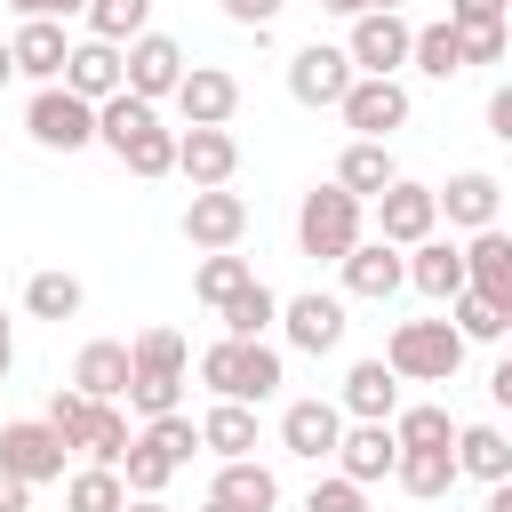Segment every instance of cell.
Instances as JSON below:
<instances>
[{
  "label": "cell",
  "instance_id": "cell-33",
  "mask_svg": "<svg viewBox=\"0 0 512 512\" xmlns=\"http://www.w3.org/2000/svg\"><path fill=\"white\" fill-rule=\"evenodd\" d=\"M280 304H288V296H272L264 280H248V288H240V296H232V304H224L216 320H224V336H240V344H256L264 328H280Z\"/></svg>",
  "mask_w": 512,
  "mask_h": 512
},
{
  "label": "cell",
  "instance_id": "cell-60",
  "mask_svg": "<svg viewBox=\"0 0 512 512\" xmlns=\"http://www.w3.org/2000/svg\"><path fill=\"white\" fill-rule=\"evenodd\" d=\"M376 8H400V0H376Z\"/></svg>",
  "mask_w": 512,
  "mask_h": 512
},
{
  "label": "cell",
  "instance_id": "cell-37",
  "mask_svg": "<svg viewBox=\"0 0 512 512\" xmlns=\"http://www.w3.org/2000/svg\"><path fill=\"white\" fill-rule=\"evenodd\" d=\"M128 448H136V432H128V408L120 400H96V424H88V440H80V456L88 464H128Z\"/></svg>",
  "mask_w": 512,
  "mask_h": 512
},
{
  "label": "cell",
  "instance_id": "cell-20",
  "mask_svg": "<svg viewBox=\"0 0 512 512\" xmlns=\"http://www.w3.org/2000/svg\"><path fill=\"white\" fill-rule=\"evenodd\" d=\"M72 384H80L88 400H128V384H136V352H128L120 336H88L80 360H72Z\"/></svg>",
  "mask_w": 512,
  "mask_h": 512
},
{
  "label": "cell",
  "instance_id": "cell-12",
  "mask_svg": "<svg viewBox=\"0 0 512 512\" xmlns=\"http://www.w3.org/2000/svg\"><path fill=\"white\" fill-rule=\"evenodd\" d=\"M336 408H344L352 424H392V416H400V368H392L384 352L352 360L344 384H336Z\"/></svg>",
  "mask_w": 512,
  "mask_h": 512
},
{
  "label": "cell",
  "instance_id": "cell-26",
  "mask_svg": "<svg viewBox=\"0 0 512 512\" xmlns=\"http://www.w3.org/2000/svg\"><path fill=\"white\" fill-rule=\"evenodd\" d=\"M456 464H464V480L504 488V480H512V440H504L496 424H456Z\"/></svg>",
  "mask_w": 512,
  "mask_h": 512
},
{
  "label": "cell",
  "instance_id": "cell-56",
  "mask_svg": "<svg viewBox=\"0 0 512 512\" xmlns=\"http://www.w3.org/2000/svg\"><path fill=\"white\" fill-rule=\"evenodd\" d=\"M488 512H512V480H504V488H488Z\"/></svg>",
  "mask_w": 512,
  "mask_h": 512
},
{
  "label": "cell",
  "instance_id": "cell-49",
  "mask_svg": "<svg viewBox=\"0 0 512 512\" xmlns=\"http://www.w3.org/2000/svg\"><path fill=\"white\" fill-rule=\"evenodd\" d=\"M216 8H224V16H232V24H248V32H256V40H264V32H272V16H280V8H288V0H216Z\"/></svg>",
  "mask_w": 512,
  "mask_h": 512
},
{
  "label": "cell",
  "instance_id": "cell-44",
  "mask_svg": "<svg viewBox=\"0 0 512 512\" xmlns=\"http://www.w3.org/2000/svg\"><path fill=\"white\" fill-rule=\"evenodd\" d=\"M120 480H128V496H168V480H176V464L136 432V448H128V464H120Z\"/></svg>",
  "mask_w": 512,
  "mask_h": 512
},
{
  "label": "cell",
  "instance_id": "cell-13",
  "mask_svg": "<svg viewBox=\"0 0 512 512\" xmlns=\"http://www.w3.org/2000/svg\"><path fill=\"white\" fill-rule=\"evenodd\" d=\"M344 424H352V416H344L336 400H288V408H280V448L304 456V464H336Z\"/></svg>",
  "mask_w": 512,
  "mask_h": 512
},
{
  "label": "cell",
  "instance_id": "cell-57",
  "mask_svg": "<svg viewBox=\"0 0 512 512\" xmlns=\"http://www.w3.org/2000/svg\"><path fill=\"white\" fill-rule=\"evenodd\" d=\"M8 80H16V48L0 40V88H8Z\"/></svg>",
  "mask_w": 512,
  "mask_h": 512
},
{
  "label": "cell",
  "instance_id": "cell-25",
  "mask_svg": "<svg viewBox=\"0 0 512 512\" xmlns=\"http://www.w3.org/2000/svg\"><path fill=\"white\" fill-rule=\"evenodd\" d=\"M200 440H208V456H216V464H240V456H256V408H248V400H208V416H200Z\"/></svg>",
  "mask_w": 512,
  "mask_h": 512
},
{
  "label": "cell",
  "instance_id": "cell-55",
  "mask_svg": "<svg viewBox=\"0 0 512 512\" xmlns=\"http://www.w3.org/2000/svg\"><path fill=\"white\" fill-rule=\"evenodd\" d=\"M488 392H496V408H512V368L496 360V376H488Z\"/></svg>",
  "mask_w": 512,
  "mask_h": 512
},
{
  "label": "cell",
  "instance_id": "cell-28",
  "mask_svg": "<svg viewBox=\"0 0 512 512\" xmlns=\"http://www.w3.org/2000/svg\"><path fill=\"white\" fill-rule=\"evenodd\" d=\"M400 496H416V504H432V496H448L456 480H464V464H456V448H400Z\"/></svg>",
  "mask_w": 512,
  "mask_h": 512
},
{
  "label": "cell",
  "instance_id": "cell-29",
  "mask_svg": "<svg viewBox=\"0 0 512 512\" xmlns=\"http://www.w3.org/2000/svg\"><path fill=\"white\" fill-rule=\"evenodd\" d=\"M464 272H472V288H480V296H496V304H504V296H512V232H504V224L472 232V240H464Z\"/></svg>",
  "mask_w": 512,
  "mask_h": 512
},
{
  "label": "cell",
  "instance_id": "cell-24",
  "mask_svg": "<svg viewBox=\"0 0 512 512\" xmlns=\"http://www.w3.org/2000/svg\"><path fill=\"white\" fill-rule=\"evenodd\" d=\"M336 184H344L352 200H384V192L400 184V160H392V144H368V136H352V144L336 152Z\"/></svg>",
  "mask_w": 512,
  "mask_h": 512
},
{
  "label": "cell",
  "instance_id": "cell-58",
  "mask_svg": "<svg viewBox=\"0 0 512 512\" xmlns=\"http://www.w3.org/2000/svg\"><path fill=\"white\" fill-rule=\"evenodd\" d=\"M128 512H168V496H128Z\"/></svg>",
  "mask_w": 512,
  "mask_h": 512
},
{
  "label": "cell",
  "instance_id": "cell-14",
  "mask_svg": "<svg viewBox=\"0 0 512 512\" xmlns=\"http://www.w3.org/2000/svg\"><path fill=\"white\" fill-rule=\"evenodd\" d=\"M184 240L200 248V256H224V248H240L248 240V200L224 184V192H192L184 200Z\"/></svg>",
  "mask_w": 512,
  "mask_h": 512
},
{
  "label": "cell",
  "instance_id": "cell-18",
  "mask_svg": "<svg viewBox=\"0 0 512 512\" xmlns=\"http://www.w3.org/2000/svg\"><path fill=\"white\" fill-rule=\"evenodd\" d=\"M8 48H16V80H32V88H56L64 64H72V40H64V24H48V16H24V24L8 32Z\"/></svg>",
  "mask_w": 512,
  "mask_h": 512
},
{
  "label": "cell",
  "instance_id": "cell-50",
  "mask_svg": "<svg viewBox=\"0 0 512 512\" xmlns=\"http://www.w3.org/2000/svg\"><path fill=\"white\" fill-rule=\"evenodd\" d=\"M488 136L512 144V80H496V96H488Z\"/></svg>",
  "mask_w": 512,
  "mask_h": 512
},
{
  "label": "cell",
  "instance_id": "cell-32",
  "mask_svg": "<svg viewBox=\"0 0 512 512\" xmlns=\"http://www.w3.org/2000/svg\"><path fill=\"white\" fill-rule=\"evenodd\" d=\"M248 280H256V264H248L240 248H224V256H200V272H192V296H200L208 312H224V304H232Z\"/></svg>",
  "mask_w": 512,
  "mask_h": 512
},
{
  "label": "cell",
  "instance_id": "cell-51",
  "mask_svg": "<svg viewBox=\"0 0 512 512\" xmlns=\"http://www.w3.org/2000/svg\"><path fill=\"white\" fill-rule=\"evenodd\" d=\"M16 16H48V24H64V16H88V0H8Z\"/></svg>",
  "mask_w": 512,
  "mask_h": 512
},
{
  "label": "cell",
  "instance_id": "cell-15",
  "mask_svg": "<svg viewBox=\"0 0 512 512\" xmlns=\"http://www.w3.org/2000/svg\"><path fill=\"white\" fill-rule=\"evenodd\" d=\"M184 48L168 40V32H144V40H128V96H144V104H176V88H184Z\"/></svg>",
  "mask_w": 512,
  "mask_h": 512
},
{
  "label": "cell",
  "instance_id": "cell-61",
  "mask_svg": "<svg viewBox=\"0 0 512 512\" xmlns=\"http://www.w3.org/2000/svg\"><path fill=\"white\" fill-rule=\"evenodd\" d=\"M504 368H512V344H504Z\"/></svg>",
  "mask_w": 512,
  "mask_h": 512
},
{
  "label": "cell",
  "instance_id": "cell-10",
  "mask_svg": "<svg viewBox=\"0 0 512 512\" xmlns=\"http://www.w3.org/2000/svg\"><path fill=\"white\" fill-rule=\"evenodd\" d=\"M176 176L192 192H224L240 176V136L232 128H176Z\"/></svg>",
  "mask_w": 512,
  "mask_h": 512
},
{
  "label": "cell",
  "instance_id": "cell-3",
  "mask_svg": "<svg viewBox=\"0 0 512 512\" xmlns=\"http://www.w3.org/2000/svg\"><path fill=\"white\" fill-rule=\"evenodd\" d=\"M384 360L400 368V384H448L464 368V336L456 320H400L384 336Z\"/></svg>",
  "mask_w": 512,
  "mask_h": 512
},
{
  "label": "cell",
  "instance_id": "cell-46",
  "mask_svg": "<svg viewBox=\"0 0 512 512\" xmlns=\"http://www.w3.org/2000/svg\"><path fill=\"white\" fill-rule=\"evenodd\" d=\"M304 512H368V488H360V480H344V472H328V480H312V488H304Z\"/></svg>",
  "mask_w": 512,
  "mask_h": 512
},
{
  "label": "cell",
  "instance_id": "cell-41",
  "mask_svg": "<svg viewBox=\"0 0 512 512\" xmlns=\"http://www.w3.org/2000/svg\"><path fill=\"white\" fill-rule=\"evenodd\" d=\"M120 408H128V416H144V424H152V416H176V408H184V376L136 368V384H128V400H120Z\"/></svg>",
  "mask_w": 512,
  "mask_h": 512
},
{
  "label": "cell",
  "instance_id": "cell-47",
  "mask_svg": "<svg viewBox=\"0 0 512 512\" xmlns=\"http://www.w3.org/2000/svg\"><path fill=\"white\" fill-rule=\"evenodd\" d=\"M512 56V24H472L464 32V64H504Z\"/></svg>",
  "mask_w": 512,
  "mask_h": 512
},
{
  "label": "cell",
  "instance_id": "cell-54",
  "mask_svg": "<svg viewBox=\"0 0 512 512\" xmlns=\"http://www.w3.org/2000/svg\"><path fill=\"white\" fill-rule=\"evenodd\" d=\"M16 368V328H8V304H0V376Z\"/></svg>",
  "mask_w": 512,
  "mask_h": 512
},
{
  "label": "cell",
  "instance_id": "cell-7",
  "mask_svg": "<svg viewBox=\"0 0 512 512\" xmlns=\"http://www.w3.org/2000/svg\"><path fill=\"white\" fill-rule=\"evenodd\" d=\"M64 432L48 424V416H16V424H0V472H16V480H64Z\"/></svg>",
  "mask_w": 512,
  "mask_h": 512
},
{
  "label": "cell",
  "instance_id": "cell-48",
  "mask_svg": "<svg viewBox=\"0 0 512 512\" xmlns=\"http://www.w3.org/2000/svg\"><path fill=\"white\" fill-rule=\"evenodd\" d=\"M448 24L472 32V24H512V0H448Z\"/></svg>",
  "mask_w": 512,
  "mask_h": 512
},
{
  "label": "cell",
  "instance_id": "cell-23",
  "mask_svg": "<svg viewBox=\"0 0 512 512\" xmlns=\"http://www.w3.org/2000/svg\"><path fill=\"white\" fill-rule=\"evenodd\" d=\"M408 288L416 296H432V304H456L464 288H472V272H464V248L456 240H424V248H408Z\"/></svg>",
  "mask_w": 512,
  "mask_h": 512
},
{
  "label": "cell",
  "instance_id": "cell-6",
  "mask_svg": "<svg viewBox=\"0 0 512 512\" xmlns=\"http://www.w3.org/2000/svg\"><path fill=\"white\" fill-rule=\"evenodd\" d=\"M352 56L336 48V40H304L296 56H288V96L304 104V112H336L344 96H352Z\"/></svg>",
  "mask_w": 512,
  "mask_h": 512
},
{
  "label": "cell",
  "instance_id": "cell-16",
  "mask_svg": "<svg viewBox=\"0 0 512 512\" xmlns=\"http://www.w3.org/2000/svg\"><path fill=\"white\" fill-rule=\"evenodd\" d=\"M232 112H240V80L224 64H192L176 88V120L184 128H232Z\"/></svg>",
  "mask_w": 512,
  "mask_h": 512
},
{
  "label": "cell",
  "instance_id": "cell-36",
  "mask_svg": "<svg viewBox=\"0 0 512 512\" xmlns=\"http://www.w3.org/2000/svg\"><path fill=\"white\" fill-rule=\"evenodd\" d=\"M448 320H456L464 344H504V336H512V312H504L496 296H480V288H464V296L448 304Z\"/></svg>",
  "mask_w": 512,
  "mask_h": 512
},
{
  "label": "cell",
  "instance_id": "cell-43",
  "mask_svg": "<svg viewBox=\"0 0 512 512\" xmlns=\"http://www.w3.org/2000/svg\"><path fill=\"white\" fill-rule=\"evenodd\" d=\"M128 352H136V368H160V376H184V368H192V344H184V328H144Z\"/></svg>",
  "mask_w": 512,
  "mask_h": 512
},
{
  "label": "cell",
  "instance_id": "cell-45",
  "mask_svg": "<svg viewBox=\"0 0 512 512\" xmlns=\"http://www.w3.org/2000/svg\"><path fill=\"white\" fill-rule=\"evenodd\" d=\"M48 424H56V432H64L72 448H80V440H88V424H96V400H88L80 384H64V392L48 400Z\"/></svg>",
  "mask_w": 512,
  "mask_h": 512
},
{
  "label": "cell",
  "instance_id": "cell-52",
  "mask_svg": "<svg viewBox=\"0 0 512 512\" xmlns=\"http://www.w3.org/2000/svg\"><path fill=\"white\" fill-rule=\"evenodd\" d=\"M0 512H32V480H16V472H0Z\"/></svg>",
  "mask_w": 512,
  "mask_h": 512
},
{
  "label": "cell",
  "instance_id": "cell-19",
  "mask_svg": "<svg viewBox=\"0 0 512 512\" xmlns=\"http://www.w3.org/2000/svg\"><path fill=\"white\" fill-rule=\"evenodd\" d=\"M64 88H72V96H88V104H112V96L128 88V48H112V40H72Z\"/></svg>",
  "mask_w": 512,
  "mask_h": 512
},
{
  "label": "cell",
  "instance_id": "cell-40",
  "mask_svg": "<svg viewBox=\"0 0 512 512\" xmlns=\"http://www.w3.org/2000/svg\"><path fill=\"white\" fill-rule=\"evenodd\" d=\"M120 168H128V176H144V184L176 176V128H160V120H152V128H144V136L120 152Z\"/></svg>",
  "mask_w": 512,
  "mask_h": 512
},
{
  "label": "cell",
  "instance_id": "cell-31",
  "mask_svg": "<svg viewBox=\"0 0 512 512\" xmlns=\"http://www.w3.org/2000/svg\"><path fill=\"white\" fill-rule=\"evenodd\" d=\"M152 120H160V104H144V96H128V88H120L112 104H96V144L120 160V152H128V144H136Z\"/></svg>",
  "mask_w": 512,
  "mask_h": 512
},
{
  "label": "cell",
  "instance_id": "cell-9",
  "mask_svg": "<svg viewBox=\"0 0 512 512\" xmlns=\"http://www.w3.org/2000/svg\"><path fill=\"white\" fill-rule=\"evenodd\" d=\"M336 120L352 128V136H368V144H392V128H408V80H352V96L336 104Z\"/></svg>",
  "mask_w": 512,
  "mask_h": 512
},
{
  "label": "cell",
  "instance_id": "cell-22",
  "mask_svg": "<svg viewBox=\"0 0 512 512\" xmlns=\"http://www.w3.org/2000/svg\"><path fill=\"white\" fill-rule=\"evenodd\" d=\"M496 208H504V184H496L488 168H456V176L440 184V216H448L456 232H488Z\"/></svg>",
  "mask_w": 512,
  "mask_h": 512
},
{
  "label": "cell",
  "instance_id": "cell-4",
  "mask_svg": "<svg viewBox=\"0 0 512 512\" xmlns=\"http://www.w3.org/2000/svg\"><path fill=\"white\" fill-rule=\"evenodd\" d=\"M344 56H352V72H368V80H400V64H416V24H408L400 8H368V16L344 32Z\"/></svg>",
  "mask_w": 512,
  "mask_h": 512
},
{
  "label": "cell",
  "instance_id": "cell-38",
  "mask_svg": "<svg viewBox=\"0 0 512 512\" xmlns=\"http://www.w3.org/2000/svg\"><path fill=\"white\" fill-rule=\"evenodd\" d=\"M144 32H152V0H88V40L128 48V40H144Z\"/></svg>",
  "mask_w": 512,
  "mask_h": 512
},
{
  "label": "cell",
  "instance_id": "cell-53",
  "mask_svg": "<svg viewBox=\"0 0 512 512\" xmlns=\"http://www.w3.org/2000/svg\"><path fill=\"white\" fill-rule=\"evenodd\" d=\"M320 8H328V16H344V24H360V16L376 8V0H320Z\"/></svg>",
  "mask_w": 512,
  "mask_h": 512
},
{
  "label": "cell",
  "instance_id": "cell-21",
  "mask_svg": "<svg viewBox=\"0 0 512 512\" xmlns=\"http://www.w3.org/2000/svg\"><path fill=\"white\" fill-rule=\"evenodd\" d=\"M336 472H344V480H360V488L392 480V472H400V432H392V424H344Z\"/></svg>",
  "mask_w": 512,
  "mask_h": 512
},
{
  "label": "cell",
  "instance_id": "cell-8",
  "mask_svg": "<svg viewBox=\"0 0 512 512\" xmlns=\"http://www.w3.org/2000/svg\"><path fill=\"white\" fill-rule=\"evenodd\" d=\"M432 232H440V184L400 176V184L376 200V240H392V248H424Z\"/></svg>",
  "mask_w": 512,
  "mask_h": 512
},
{
  "label": "cell",
  "instance_id": "cell-39",
  "mask_svg": "<svg viewBox=\"0 0 512 512\" xmlns=\"http://www.w3.org/2000/svg\"><path fill=\"white\" fill-rule=\"evenodd\" d=\"M392 432H400V448H456V416H448L440 400L400 408V416H392Z\"/></svg>",
  "mask_w": 512,
  "mask_h": 512
},
{
  "label": "cell",
  "instance_id": "cell-1",
  "mask_svg": "<svg viewBox=\"0 0 512 512\" xmlns=\"http://www.w3.org/2000/svg\"><path fill=\"white\" fill-rule=\"evenodd\" d=\"M360 240H368V200H352L336 176L296 200V248H304L312 264H344Z\"/></svg>",
  "mask_w": 512,
  "mask_h": 512
},
{
  "label": "cell",
  "instance_id": "cell-2",
  "mask_svg": "<svg viewBox=\"0 0 512 512\" xmlns=\"http://www.w3.org/2000/svg\"><path fill=\"white\" fill-rule=\"evenodd\" d=\"M200 384L216 392V400H248V408H264L280 384H288V360H280V344H240V336H216L208 352H200Z\"/></svg>",
  "mask_w": 512,
  "mask_h": 512
},
{
  "label": "cell",
  "instance_id": "cell-42",
  "mask_svg": "<svg viewBox=\"0 0 512 512\" xmlns=\"http://www.w3.org/2000/svg\"><path fill=\"white\" fill-rule=\"evenodd\" d=\"M144 440H152V448H160L176 472H184V464L208 448V440H200V416H184V408H176V416H152V424H144Z\"/></svg>",
  "mask_w": 512,
  "mask_h": 512
},
{
  "label": "cell",
  "instance_id": "cell-30",
  "mask_svg": "<svg viewBox=\"0 0 512 512\" xmlns=\"http://www.w3.org/2000/svg\"><path fill=\"white\" fill-rule=\"evenodd\" d=\"M80 304H88V288H80V272H64V264H48V272L24 280V312H32V320H80Z\"/></svg>",
  "mask_w": 512,
  "mask_h": 512
},
{
  "label": "cell",
  "instance_id": "cell-11",
  "mask_svg": "<svg viewBox=\"0 0 512 512\" xmlns=\"http://www.w3.org/2000/svg\"><path fill=\"white\" fill-rule=\"evenodd\" d=\"M344 328H352V320H344V296H328V288H304V296L280 304V336H288V352H312V360H320V352L344 344Z\"/></svg>",
  "mask_w": 512,
  "mask_h": 512
},
{
  "label": "cell",
  "instance_id": "cell-35",
  "mask_svg": "<svg viewBox=\"0 0 512 512\" xmlns=\"http://www.w3.org/2000/svg\"><path fill=\"white\" fill-rule=\"evenodd\" d=\"M416 72L424 80H456V72H472L464 64V32L440 16V24H416Z\"/></svg>",
  "mask_w": 512,
  "mask_h": 512
},
{
  "label": "cell",
  "instance_id": "cell-17",
  "mask_svg": "<svg viewBox=\"0 0 512 512\" xmlns=\"http://www.w3.org/2000/svg\"><path fill=\"white\" fill-rule=\"evenodd\" d=\"M336 272H344V296L384 304V296H400V288H408V248H392V240H360Z\"/></svg>",
  "mask_w": 512,
  "mask_h": 512
},
{
  "label": "cell",
  "instance_id": "cell-5",
  "mask_svg": "<svg viewBox=\"0 0 512 512\" xmlns=\"http://www.w3.org/2000/svg\"><path fill=\"white\" fill-rule=\"evenodd\" d=\"M24 136H32L40 152H88V144H96V104L72 96L64 80H56V88H32V104H24Z\"/></svg>",
  "mask_w": 512,
  "mask_h": 512
},
{
  "label": "cell",
  "instance_id": "cell-59",
  "mask_svg": "<svg viewBox=\"0 0 512 512\" xmlns=\"http://www.w3.org/2000/svg\"><path fill=\"white\" fill-rule=\"evenodd\" d=\"M200 512H232V504H216V496H208V504H200Z\"/></svg>",
  "mask_w": 512,
  "mask_h": 512
},
{
  "label": "cell",
  "instance_id": "cell-34",
  "mask_svg": "<svg viewBox=\"0 0 512 512\" xmlns=\"http://www.w3.org/2000/svg\"><path fill=\"white\" fill-rule=\"evenodd\" d=\"M64 512H128V480L112 464H80L64 480Z\"/></svg>",
  "mask_w": 512,
  "mask_h": 512
},
{
  "label": "cell",
  "instance_id": "cell-27",
  "mask_svg": "<svg viewBox=\"0 0 512 512\" xmlns=\"http://www.w3.org/2000/svg\"><path fill=\"white\" fill-rule=\"evenodd\" d=\"M208 496H216V504H232V512H272V504H280V480H272V464L240 456V464H216Z\"/></svg>",
  "mask_w": 512,
  "mask_h": 512
},
{
  "label": "cell",
  "instance_id": "cell-62",
  "mask_svg": "<svg viewBox=\"0 0 512 512\" xmlns=\"http://www.w3.org/2000/svg\"><path fill=\"white\" fill-rule=\"evenodd\" d=\"M504 312H512V296H504Z\"/></svg>",
  "mask_w": 512,
  "mask_h": 512
}]
</instances>
